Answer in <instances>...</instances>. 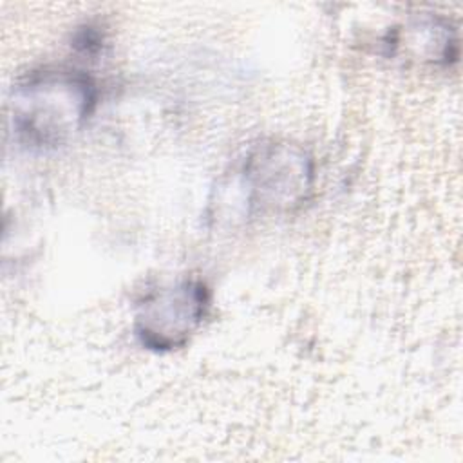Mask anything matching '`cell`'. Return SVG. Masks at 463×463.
Listing matches in <instances>:
<instances>
[{
  "label": "cell",
  "instance_id": "obj_1",
  "mask_svg": "<svg viewBox=\"0 0 463 463\" xmlns=\"http://www.w3.org/2000/svg\"><path fill=\"white\" fill-rule=\"evenodd\" d=\"M315 179V159L302 145L260 141L219 179L210 217L219 226H239L293 213L311 197Z\"/></svg>",
  "mask_w": 463,
  "mask_h": 463
},
{
  "label": "cell",
  "instance_id": "obj_2",
  "mask_svg": "<svg viewBox=\"0 0 463 463\" xmlns=\"http://www.w3.org/2000/svg\"><path fill=\"white\" fill-rule=\"evenodd\" d=\"M98 87L76 69H40L22 76L9 92V123L18 143L56 150L72 141L94 114Z\"/></svg>",
  "mask_w": 463,
  "mask_h": 463
},
{
  "label": "cell",
  "instance_id": "obj_3",
  "mask_svg": "<svg viewBox=\"0 0 463 463\" xmlns=\"http://www.w3.org/2000/svg\"><path fill=\"white\" fill-rule=\"evenodd\" d=\"M212 293L199 277H177L161 282L139 297L132 315V333L152 353L184 347L203 327Z\"/></svg>",
  "mask_w": 463,
  "mask_h": 463
}]
</instances>
